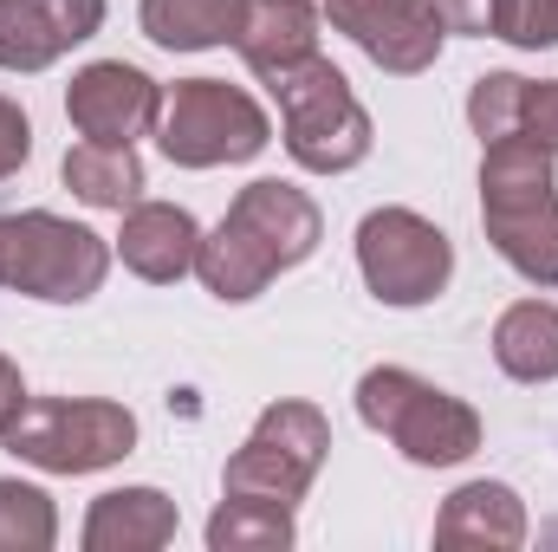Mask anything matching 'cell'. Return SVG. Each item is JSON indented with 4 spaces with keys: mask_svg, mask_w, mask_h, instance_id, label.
<instances>
[{
    "mask_svg": "<svg viewBox=\"0 0 558 552\" xmlns=\"http://www.w3.org/2000/svg\"><path fill=\"white\" fill-rule=\"evenodd\" d=\"M318 208L292 182H247L215 235H202L195 274L215 299H254L286 267H299L318 248Z\"/></svg>",
    "mask_w": 558,
    "mask_h": 552,
    "instance_id": "6da1fadb",
    "label": "cell"
},
{
    "mask_svg": "<svg viewBox=\"0 0 558 552\" xmlns=\"http://www.w3.org/2000/svg\"><path fill=\"white\" fill-rule=\"evenodd\" d=\"M481 221L500 261L533 286H558V182L553 149L533 137L487 143L481 163Z\"/></svg>",
    "mask_w": 558,
    "mask_h": 552,
    "instance_id": "7a4b0ae2",
    "label": "cell"
},
{
    "mask_svg": "<svg viewBox=\"0 0 558 552\" xmlns=\"http://www.w3.org/2000/svg\"><path fill=\"white\" fill-rule=\"evenodd\" d=\"M267 92L279 98L286 149L299 169L338 176V169H357L371 156V118L331 59H305V65L279 72V79H267Z\"/></svg>",
    "mask_w": 558,
    "mask_h": 552,
    "instance_id": "3957f363",
    "label": "cell"
},
{
    "mask_svg": "<svg viewBox=\"0 0 558 552\" xmlns=\"http://www.w3.org/2000/svg\"><path fill=\"white\" fill-rule=\"evenodd\" d=\"M0 442L20 461H39L52 475H92L131 455L137 422L124 404H105V397H26L20 416L0 429Z\"/></svg>",
    "mask_w": 558,
    "mask_h": 552,
    "instance_id": "277c9868",
    "label": "cell"
},
{
    "mask_svg": "<svg viewBox=\"0 0 558 552\" xmlns=\"http://www.w3.org/2000/svg\"><path fill=\"white\" fill-rule=\"evenodd\" d=\"M105 274H111V248L92 228L59 221L46 208L0 215V286L65 305V299H92Z\"/></svg>",
    "mask_w": 558,
    "mask_h": 552,
    "instance_id": "5b68a950",
    "label": "cell"
},
{
    "mask_svg": "<svg viewBox=\"0 0 558 552\" xmlns=\"http://www.w3.org/2000/svg\"><path fill=\"white\" fill-rule=\"evenodd\" d=\"M162 156L182 163V169H215V163H247L260 156L274 124L267 111L241 92V85H221V79H182L169 98H162Z\"/></svg>",
    "mask_w": 558,
    "mask_h": 552,
    "instance_id": "8992f818",
    "label": "cell"
},
{
    "mask_svg": "<svg viewBox=\"0 0 558 552\" xmlns=\"http://www.w3.org/2000/svg\"><path fill=\"white\" fill-rule=\"evenodd\" d=\"M357 410L422 468H448V461L474 455V442H481V416L468 404H454L448 391L397 371V364H384V371H371L357 384Z\"/></svg>",
    "mask_w": 558,
    "mask_h": 552,
    "instance_id": "52a82bcc",
    "label": "cell"
},
{
    "mask_svg": "<svg viewBox=\"0 0 558 552\" xmlns=\"http://www.w3.org/2000/svg\"><path fill=\"white\" fill-rule=\"evenodd\" d=\"M331 448V429L312 404H279L260 416V429L247 435V448L228 461V501H267V507H292L305 494V481L318 475Z\"/></svg>",
    "mask_w": 558,
    "mask_h": 552,
    "instance_id": "ba28073f",
    "label": "cell"
},
{
    "mask_svg": "<svg viewBox=\"0 0 558 552\" xmlns=\"http://www.w3.org/2000/svg\"><path fill=\"white\" fill-rule=\"evenodd\" d=\"M357 267L384 305H428L454 274V248L416 208H377L357 228Z\"/></svg>",
    "mask_w": 558,
    "mask_h": 552,
    "instance_id": "9c48e42d",
    "label": "cell"
},
{
    "mask_svg": "<svg viewBox=\"0 0 558 552\" xmlns=\"http://www.w3.org/2000/svg\"><path fill=\"white\" fill-rule=\"evenodd\" d=\"M65 111H72L78 137L137 143V137H149L156 118H162V92L143 79L137 65H124V59H98V65H85V72L72 79Z\"/></svg>",
    "mask_w": 558,
    "mask_h": 552,
    "instance_id": "30bf717a",
    "label": "cell"
},
{
    "mask_svg": "<svg viewBox=\"0 0 558 552\" xmlns=\"http://www.w3.org/2000/svg\"><path fill=\"white\" fill-rule=\"evenodd\" d=\"M331 26L351 33L384 72H428L441 52V20L422 0H325Z\"/></svg>",
    "mask_w": 558,
    "mask_h": 552,
    "instance_id": "8fae6325",
    "label": "cell"
},
{
    "mask_svg": "<svg viewBox=\"0 0 558 552\" xmlns=\"http://www.w3.org/2000/svg\"><path fill=\"white\" fill-rule=\"evenodd\" d=\"M105 26V0H0V72H46Z\"/></svg>",
    "mask_w": 558,
    "mask_h": 552,
    "instance_id": "7c38bea8",
    "label": "cell"
},
{
    "mask_svg": "<svg viewBox=\"0 0 558 552\" xmlns=\"http://www.w3.org/2000/svg\"><path fill=\"white\" fill-rule=\"evenodd\" d=\"M228 39L260 79H279V72L318 59V7L312 0H234Z\"/></svg>",
    "mask_w": 558,
    "mask_h": 552,
    "instance_id": "4fadbf2b",
    "label": "cell"
},
{
    "mask_svg": "<svg viewBox=\"0 0 558 552\" xmlns=\"http://www.w3.org/2000/svg\"><path fill=\"white\" fill-rule=\"evenodd\" d=\"M118 254H124V267L143 279H182L195 267V254H202V228H195V215L189 208H169V202H137L131 215H124V235H118Z\"/></svg>",
    "mask_w": 558,
    "mask_h": 552,
    "instance_id": "5bb4252c",
    "label": "cell"
},
{
    "mask_svg": "<svg viewBox=\"0 0 558 552\" xmlns=\"http://www.w3.org/2000/svg\"><path fill=\"white\" fill-rule=\"evenodd\" d=\"M494 358L507 377L520 384H546L558 377V305L553 299H520L500 312L494 325Z\"/></svg>",
    "mask_w": 558,
    "mask_h": 552,
    "instance_id": "9a60e30c",
    "label": "cell"
},
{
    "mask_svg": "<svg viewBox=\"0 0 558 552\" xmlns=\"http://www.w3.org/2000/svg\"><path fill=\"white\" fill-rule=\"evenodd\" d=\"M65 189L92 208H137L143 202V163L137 143H72L65 149Z\"/></svg>",
    "mask_w": 558,
    "mask_h": 552,
    "instance_id": "2e32d148",
    "label": "cell"
},
{
    "mask_svg": "<svg viewBox=\"0 0 558 552\" xmlns=\"http://www.w3.org/2000/svg\"><path fill=\"white\" fill-rule=\"evenodd\" d=\"M175 533V514L156 488H124L105 494L98 514L85 520V547H162Z\"/></svg>",
    "mask_w": 558,
    "mask_h": 552,
    "instance_id": "e0dca14e",
    "label": "cell"
},
{
    "mask_svg": "<svg viewBox=\"0 0 558 552\" xmlns=\"http://www.w3.org/2000/svg\"><path fill=\"white\" fill-rule=\"evenodd\" d=\"M143 33L169 52H202L234 33V0H143Z\"/></svg>",
    "mask_w": 558,
    "mask_h": 552,
    "instance_id": "ac0fdd59",
    "label": "cell"
},
{
    "mask_svg": "<svg viewBox=\"0 0 558 552\" xmlns=\"http://www.w3.org/2000/svg\"><path fill=\"white\" fill-rule=\"evenodd\" d=\"M441 540H500V547H513L520 533H526V520H520V501H513V488H500V481H474V488H461L454 501H448V514H441V527H435Z\"/></svg>",
    "mask_w": 558,
    "mask_h": 552,
    "instance_id": "d6986e66",
    "label": "cell"
},
{
    "mask_svg": "<svg viewBox=\"0 0 558 552\" xmlns=\"http://www.w3.org/2000/svg\"><path fill=\"white\" fill-rule=\"evenodd\" d=\"M520 92H526V79H513V72L474 79V92H468V124H474V137L481 143L513 137V131H520Z\"/></svg>",
    "mask_w": 558,
    "mask_h": 552,
    "instance_id": "ffe728a7",
    "label": "cell"
},
{
    "mask_svg": "<svg viewBox=\"0 0 558 552\" xmlns=\"http://www.w3.org/2000/svg\"><path fill=\"white\" fill-rule=\"evenodd\" d=\"M52 540V507L26 481H0V547H46Z\"/></svg>",
    "mask_w": 558,
    "mask_h": 552,
    "instance_id": "44dd1931",
    "label": "cell"
},
{
    "mask_svg": "<svg viewBox=\"0 0 558 552\" xmlns=\"http://www.w3.org/2000/svg\"><path fill=\"white\" fill-rule=\"evenodd\" d=\"M254 540H260V547H274V540L286 547V540H292L286 507H267L260 520H247V507L234 501V507H221V514H215V527H208V547H254Z\"/></svg>",
    "mask_w": 558,
    "mask_h": 552,
    "instance_id": "7402d4cb",
    "label": "cell"
},
{
    "mask_svg": "<svg viewBox=\"0 0 558 552\" xmlns=\"http://www.w3.org/2000/svg\"><path fill=\"white\" fill-rule=\"evenodd\" d=\"M494 33L513 46H558V0H500Z\"/></svg>",
    "mask_w": 558,
    "mask_h": 552,
    "instance_id": "603a6c76",
    "label": "cell"
},
{
    "mask_svg": "<svg viewBox=\"0 0 558 552\" xmlns=\"http://www.w3.org/2000/svg\"><path fill=\"white\" fill-rule=\"evenodd\" d=\"M513 137H533L546 143V149H558V79H526V92H520V131Z\"/></svg>",
    "mask_w": 558,
    "mask_h": 552,
    "instance_id": "cb8c5ba5",
    "label": "cell"
},
{
    "mask_svg": "<svg viewBox=\"0 0 558 552\" xmlns=\"http://www.w3.org/2000/svg\"><path fill=\"white\" fill-rule=\"evenodd\" d=\"M26 156H33V124H26V111H20L13 98H0V182H7Z\"/></svg>",
    "mask_w": 558,
    "mask_h": 552,
    "instance_id": "d4e9b609",
    "label": "cell"
},
{
    "mask_svg": "<svg viewBox=\"0 0 558 552\" xmlns=\"http://www.w3.org/2000/svg\"><path fill=\"white\" fill-rule=\"evenodd\" d=\"M435 20H441V33H494V7L500 0H422Z\"/></svg>",
    "mask_w": 558,
    "mask_h": 552,
    "instance_id": "484cf974",
    "label": "cell"
},
{
    "mask_svg": "<svg viewBox=\"0 0 558 552\" xmlns=\"http://www.w3.org/2000/svg\"><path fill=\"white\" fill-rule=\"evenodd\" d=\"M20 404H26V384H20V371H13V364L0 358V429H7L13 416H20Z\"/></svg>",
    "mask_w": 558,
    "mask_h": 552,
    "instance_id": "4316f807",
    "label": "cell"
}]
</instances>
